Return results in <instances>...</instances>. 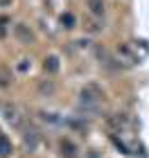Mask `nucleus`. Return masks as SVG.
I'll return each mask as SVG.
<instances>
[{
    "instance_id": "f257e3e1",
    "label": "nucleus",
    "mask_w": 149,
    "mask_h": 158,
    "mask_svg": "<svg viewBox=\"0 0 149 158\" xmlns=\"http://www.w3.org/2000/svg\"><path fill=\"white\" fill-rule=\"evenodd\" d=\"M14 36H16L18 43H23V45H32V43L36 41L34 32L30 30V25H25V23H16L14 25Z\"/></svg>"
},
{
    "instance_id": "f03ea898",
    "label": "nucleus",
    "mask_w": 149,
    "mask_h": 158,
    "mask_svg": "<svg viewBox=\"0 0 149 158\" xmlns=\"http://www.w3.org/2000/svg\"><path fill=\"white\" fill-rule=\"evenodd\" d=\"M2 113H5V120L9 122L11 127H20V122H23V118H20V113L16 106H9V104H5L2 106Z\"/></svg>"
},
{
    "instance_id": "7ed1b4c3",
    "label": "nucleus",
    "mask_w": 149,
    "mask_h": 158,
    "mask_svg": "<svg viewBox=\"0 0 149 158\" xmlns=\"http://www.w3.org/2000/svg\"><path fill=\"white\" fill-rule=\"evenodd\" d=\"M59 147H61V154H63V158H77V147L72 145V140L61 138Z\"/></svg>"
},
{
    "instance_id": "20e7f679",
    "label": "nucleus",
    "mask_w": 149,
    "mask_h": 158,
    "mask_svg": "<svg viewBox=\"0 0 149 158\" xmlns=\"http://www.w3.org/2000/svg\"><path fill=\"white\" fill-rule=\"evenodd\" d=\"M23 142H25V147L30 149V152H34V149L39 147V133L34 131V129L25 131V133H23Z\"/></svg>"
},
{
    "instance_id": "39448f33",
    "label": "nucleus",
    "mask_w": 149,
    "mask_h": 158,
    "mask_svg": "<svg viewBox=\"0 0 149 158\" xmlns=\"http://www.w3.org/2000/svg\"><path fill=\"white\" fill-rule=\"evenodd\" d=\"M9 84H11V70L0 66V88H7Z\"/></svg>"
},
{
    "instance_id": "423d86ee",
    "label": "nucleus",
    "mask_w": 149,
    "mask_h": 158,
    "mask_svg": "<svg viewBox=\"0 0 149 158\" xmlns=\"http://www.w3.org/2000/svg\"><path fill=\"white\" fill-rule=\"evenodd\" d=\"M88 9L95 16H102L104 14V0H88Z\"/></svg>"
},
{
    "instance_id": "0eeeda50",
    "label": "nucleus",
    "mask_w": 149,
    "mask_h": 158,
    "mask_svg": "<svg viewBox=\"0 0 149 158\" xmlns=\"http://www.w3.org/2000/svg\"><path fill=\"white\" fill-rule=\"evenodd\" d=\"M43 68H45V73L54 75L56 70H59V59H56V56H48V59H45V63H43Z\"/></svg>"
},
{
    "instance_id": "6e6552de",
    "label": "nucleus",
    "mask_w": 149,
    "mask_h": 158,
    "mask_svg": "<svg viewBox=\"0 0 149 158\" xmlns=\"http://www.w3.org/2000/svg\"><path fill=\"white\" fill-rule=\"evenodd\" d=\"M9 154H11V142L0 133V158H7Z\"/></svg>"
},
{
    "instance_id": "1a4fd4ad",
    "label": "nucleus",
    "mask_w": 149,
    "mask_h": 158,
    "mask_svg": "<svg viewBox=\"0 0 149 158\" xmlns=\"http://www.w3.org/2000/svg\"><path fill=\"white\" fill-rule=\"evenodd\" d=\"M61 25L66 27V30H72V27H75V16H72V14H63V16H61Z\"/></svg>"
},
{
    "instance_id": "9d476101",
    "label": "nucleus",
    "mask_w": 149,
    "mask_h": 158,
    "mask_svg": "<svg viewBox=\"0 0 149 158\" xmlns=\"http://www.w3.org/2000/svg\"><path fill=\"white\" fill-rule=\"evenodd\" d=\"M39 93H41V95H52V93H54V84L52 81H43L39 86Z\"/></svg>"
},
{
    "instance_id": "9b49d317",
    "label": "nucleus",
    "mask_w": 149,
    "mask_h": 158,
    "mask_svg": "<svg viewBox=\"0 0 149 158\" xmlns=\"http://www.w3.org/2000/svg\"><path fill=\"white\" fill-rule=\"evenodd\" d=\"M7 18H0V39H5V34H7Z\"/></svg>"
},
{
    "instance_id": "f8f14e48",
    "label": "nucleus",
    "mask_w": 149,
    "mask_h": 158,
    "mask_svg": "<svg viewBox=\"0 0 149 158\" xmlns=\"http://www.w3.org/2000/svg\"><path fill=\"white\" fill-rule=\"evenodd\" d=\"M7 5H11V0H0V7H7Z\"/></svg>"
}]
</instances>
